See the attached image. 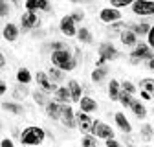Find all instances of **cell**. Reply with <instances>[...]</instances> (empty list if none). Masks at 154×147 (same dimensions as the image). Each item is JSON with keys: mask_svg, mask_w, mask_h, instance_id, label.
<instances>
[{"mask_svg": "<svg viewBox=\"0 0 154 147\" xmlns=\"http://www.w3.org/2000/svg\"><path fill=\"white\" fill-rule=\"evenodd\" d=\"M154 55V50L147 44V42H141V41H138V44L136 46H132V52H130V64L132 66H138L141 61H147V59H150Z\"/></svg>", "mask_w": 154, "mask_h": 147, "instance_id": "3957f363", "label": "cell"}, {"mask_svg": "<svg viewBox=\"0 0 154 147\" xmlns=\"http://www.w3.org/2000/svg\"><path fill=\"white\" fill-rule=\"evenodd\" d=\"M130 9L134 15L140 17H154V0H136Z\"/></svg>", "mask_w": 154, "mask_h": 147, "instance_id": "277c9868", "label": "cell"}, {"mask_svg": "<svg viewBox=\"0 0 154 147\" xmlns=\"http://www.w3.org/2000/svg\"><path fill=\"white\" fill-rule=\"evenodd\" d=\"M6 92H8V83H6L4 79H0V98H2Z\"/></svg>", "mask_w": 154, "mask_h": 147, "instance_id": "ee69618b", "label": "cell"}, {"mask_svg": "<svg viewBox=\"0 0 154 147\" xmlns=\"http://www.w3.org/2000/svg\"><path fill=\"white\" fill-rule=\"evenodd\" d=\"M48 76H50V79H51L53 83H63V79H64V70L57 68L55 64H50V68H48Z\"/></svg>", "mask_w": 154, "mask_h": 147, "instance_id": "83f0119b", "label": "cell"}, {"mask_svg": "<svg viewBox=\"0 0 154 147\" xmlns=\"http://www.w3.org/2000/svg\"><path fill=\"white\" fill-rule=\"evenodd\" d=\"M99 20L105 22V24H110V22H116V20H121V11H119V8H114V6L103 8V9L99 11Z\"/></svg>", "mask_w": 154, "mask_h": 147, "instance_id": "8fae6325", "label": "cell"}, {"mask_svg": "<svg viewBox=\"0 0 154 147\" xmlns=\"http://www.w3.org/2000/svg\"><path fill=\"white\" fill-rule=\"evenodd\" d=\"M140 98H141L143 101H152V96L149 94V92H145V90H141V88H140Z\"/></svg>", "mask_w": 154, "mask_h": 147, "instance_id": "7bdbcfd3", "label": "cell"}, {"mask_svg": "<svg viewBox=\"0 0 154 147\" xmlns=\"http://www.w3.org/2000/svg\"><path fill=\"white\" fill-rule=\"evenodd\" d=\"M97 53L101 55L103 59H106V63H112V61H116V59H119V50L116 48L112 42H108V41H105V42H101L99 44V48H97Z\"/></svg>", "mask_w": 154, "mask_h": 147, "instance_id": "ba28073f", "label": "cell"}, {"mask_svg": "<svg viewBox=\"0 0 154 147\" xmlns=\"http://www.w3.org/2000/svg\"><path fill=\"white\" fill-rule=\"evenodd\" d=\"M121 88H123L125 92H128V94H132V96H134V94H136V92L140 90V88H138L136 85H134L132 81H128V79H125V81H121Z\"/></svg>", "mask_w": 154, "mask_h": 147, "instance_id": "e575fe53", "label": "cell"}, {"mask_svg": "<svg viewBox=\"0 0 154 147\" xmlns=\"http://www.w3.org/2000/svg\"><path fill=\"white\" fill-rule=\"evenodd\" d=\"M94 136H97L99 140H108V138H114V129L105 123V121H99V120H94V125H92V131H90Z\"/></svg>", "mask_w": 154, "mask_h": 147, "instance_id": "5b68a950", "label": "cell"}, {"mask_svg": "<svg viewBox=\"0 0 154 147\" xmlns=\"http://www.w3.org/2000/svg\"><path fill=\"white\" fill-rule=\"evenodd\" d=\"M9 15V4L6 0H0V17H8Z\"/></svg>", "mask_w": 154, "mask_h": 147, "instance_id": "74e56055", "label": "cell"}, {"mask_svg": "<svg viewBox=\"0 0 154 147\" xmlns=\"http://www.w3.org/2000/svg\"><path fill=\"white\" fill-rule=\"evenodd\" d=\"M119 92H121V81L110 79V83H108V98H110V101H118L119 99Z\"/></svg>", "mask_w": 154, "mask_h": 147, "instance_id": "cb8c5ba5", "label": "cell"}, {"mask_svg": "<svg viewBox=\"0 0 154 147\" xmlns=\"http://www.w3.org/2000/svg\"><path fill=\"white\" fill-rule=\"evenodd\" d=\"M138 88L149 92V94L152 96V99H154V77H143V79H140Z\"/></svg>", "mask_w": 154, "mask_h": 147, "instance_id": "f546056e", "label": "cell"}, {"mask_svg": "<svg viewBox=\"0 0 154 147\" xmlns=\"http://www.w3.org/2000/svg\"><path fill=\"white\" fill-rule=\"evenodd\" d=\"M15 142L11 138H4V140H0V147H13Z\"/></svg>", "mask_w": 154, "mask_h": 147, "instance_id": "b9f144b4", "label": "cell"}, {"mask_svg": "<svg viewBox=\"0 0 154 147\" xmlns=\"http://www.w3.org/2000/svg\"><path fill=\"white\" fill-rule=\"evenodd\" d=\"M33 81V74L29 72V68L20 66L17 70V83H22V85H29Z\"/></svg>", "mask_w": 154, "mask_h": 147, "instance_id": "d4e9b609", "label": "cell"}, {"mask_svg": "<svg viewBox=\"0 0 154 147\" xmlns=\"http://www.w3.org/2000/svg\"><path fill=\"white\" fill-rule=\"evenodd\" d=\"M50 59H51V64H55L57 68H61V70H64V72H72V70H75V68H77V63H79L70 48L51 50Z\"/></svg>", "mask_w": 154, "mask_h": 147, "instance_id": "6da1fadb", "label": "cell"}, {"mask_svg": "<svg viewBox=\"0 0 154 147\" xmlns=\"http://www.w3.org/2000/svg\"><path fill=\"white\" fill-rule=\"evenodd\" d=\"M11 4H13L15 8H20V0H11Z\"/></svg>", "mask_w": 154, "mask_h": 147, "instance_id": "f907efd6", "label": "cell"}, {"mask_svg": "<svg viewBox=\"0 0 154 147\" xmlns=\"http://www.w3.org/2000/svg\"><path fill=\"white\" fill-rule=\"evenodd\" d=\"M61 107L63 103H59L57 99H51L44 105V112L51 121H61Z\"/></svg>", "mask_w": 154, "mask_h": 147, "instance_id": "4fadbf2b", "label": "cell"}, {"mask_svg": "<svg viewBox=\"0 0 154 147\" xmlns=\"http://www.w3.org/2000/svg\"><path fill=\"white\" fill-rule=\"evenodd\" d=\"M79 108L85 110V112H88V114H92V112H95V110H97V101H95L94 98H90V96H81V99H79Z\"/></svg>", "mask_w": 154, "mask_h": 147, "instance_id": "ffe728a7", "label": "cell"}, {"mask_svg": "<svg viewBox=\"0 0 154 147\" xmlns=\"http://www.w3.org/2000/svg\"><path fill=\"white\" fill-rule=\"evenodd\" d=\"M61 48H68V44H64L63 41H53L51 42V50H61Z\"/></svg>", "mask_w": 154, "mask_h": 147, "instance_id": "ab89813d", "label": "cell"}, {"mask_svg": "<svg viewBox=\"0 0 154 147\" xmlns=\"http://www.w3.org/2000/svg\"><path fill=\"white\" fill-rule=\"evenodd\" d=\"M41 26V20H38V17H37V11H24L20 15V30L26 33V31H31L35 28Z\"/></svg>", "mask_w": 154, "mask_h": 147, "instance_id": "52a82bcc", "label": "cell"}, {"mask_svg": "<svg viewBox=\"0 0 154 147\" xmlns=\"http://www.w3.org/2000/svg\"><path fill=\"white\" fill-rule=\"evenodd\" d=\"M119 41H121V44H123V46H127V48H132V46H136V44H138L140 37H138L136 33H134L130 28H128V30L125 28V30L119 33Z\"/></svg>", "mask_w": 154, "mask_h": 147, "instance_id": "2e32d148", "label": "cell"}, {"mask_svg": "<svg viewBox=\"0 0 154 147\" xmlns=\"http://www.w3.org/2000/svg\"><path fill=\"white\" fill-rule=\"evenodd\" d=\"M70 17L73 18L75 24H81V22L85 20V11H83V9H73V11L70 13Z\"/></svg>", "mask_w": 154, "mask_h": 147, "instance_id": "8d00e7d4", "label": "cell"}, {"mask_svg": "<svg viewBox=\"0 0 154 147\" xmlns=\"http://www.w3.org/2000/svg\"><path fill=\"white\" fill-rule=\"evenodd\" d=\"M114 120H116V125H118V129H119L123 134H130L132 133V125H130V121L127 120V116L123 112H116L114 114Z\"/></svg>", "mask_w": 154, "mask_h": 147, "instance_id": "ac0fdd59", "label": "cell"}, {"mask_svg": "<svg viewBox=\"0 0 154 147\" xmlns=\"http://www.w3.org/2000/svg\"><path fill=\"white\" fill-rule=\"evenodd\" d=\"M29 96V90H28V85H22V83H18L13 90V99L17 101H24L26 98Z\"/></svg>", "mask_w": 154, "mask_h": 147, "instance_id": "484cf974", "label": "cell"}, {"mask_svg": "<svg viewBox=\"0 0 154 147\" xmlns=\"http://www.w3.org/2000/svg\"><path fill=\"white\" fill-rule=\"evenodd\" d=\"M147 44L154 50V26H150V30H149V33H147Z\"/></svg>", "mask_w": 154, "mask_h": 147, "instance_id": "f35d334b", "label": "cell"}, {"mask_svg": "<svg viewBox=\"0 0 154 147\" xmlns=\"http://www.w3.org/2000/svg\"><path fill=\"white\" fill-rule=\"evenodd\" d=\"M132 101H134V96H132V94H128V92H125V90L121 88V92H119V99H118V103H119L121 107H125V108H130V105H132Z\"/></svg>", "mask_w": 154, "mask_h": 147, "instance_id": "1f68e13d", "label": "cell"}, {"mask_svg": "<svg viewBox=\"0 0 154 147\" xmlns=\"http://www.w3.org/2000/svg\"><path fill=\"white\" fill-rule=\"evenodd\" d=\"M73 55H75V57H77V61H79V59L83 57V52H81L79 48H73Z\"/></svg>", "mask_w": 154, "mask_h": 147, "instance_id": "7dc6e473", "label": "cell"}, {"mask_svg": "<svg viewBox=\"0 0 154 147\" xmlns=\"http://www.w3.org/2000/svg\"><path fill=\"white\" fill-rule=\"evenodd\" d=\"M72 4H83V2H90V0H70Z\"/></svg>", "mask_w": 154, "mask_h": 147, "instance_id": "681fc988", "label": "cell"}, {"mask_svg": "<svg viewBox=\"0 0 154 147\" xmlns=\"http://www.w3.org/2000/svg\"><path fill=\"white\" fill-rule=\"evenodd\" d=\"M75 121H77V129L79 131H83V133H90L92 131V125H94V118L88 114V112H85V110H77L75 112Z\"/></svg>", "mask_w": 154, "mask_h": 147, "instance_id": "30bf717a", "label": "cell"}, {"mask_svg": "<svg viewBox=\"0 0 154 147\" xmlns=\"http://www.w3.org/2000/svg\"><path fill=\"white\" fill-rule=\"evenodd\" d=\"M59 30L66 37H75L77 35V24L73 22V18L70 15H64L61 20H59Z\"/></svg>", "mask_w": 154, "mask_h": 147, "instance_id": "7c38bea8", "label": "cell"}, {"mask_svg": "<svg viewBox=\"0 0 154 147\" xmlns=\"http://www.w3.org/2000/svg\"><path fill=\"white\" fill-rule=\"evenodd\" d=\"M105 145H106V147H119L121 143L116 140V138H108V140H105Z\"/></svg>", "mask_w": 154, "mask_h": 147, "instance_id": "60d3db41", "label": "cell"}, {"mask_svg": "<svg viewBox=\"0 0 154 147\" xmlns=\"http://www.w3.org/2000/svg\"><path fill=\"white\" fill-rule=\"evenodd\" d=\"M0 39H2V30H0Z\"/></svg>", "mask_w": 154, "mask_h": 147, "instance_id": "816d5d0a", "label": "cell"}, {"mask_svg": "<svg viewBox=\"0 0 154 147\" xmlns=\"http://www.w3.org/2000/svg\"><path fill=\"white\" fill-rule=\"evenodd\" d=\"M125 28H127V24L123 22V18H121V20H116V22H110V24H108V31L118 33V35H119Z\"/></svg>", "mask_w": 154, "mask_h": 147, "instance_id": "836d02e7", "label": "cell"}, {"mask_svg": "<svg viewBox=\"0 0 154 147\" xmlns=\"http://www.w3.org/2000/svg\"><path fill=\"white\" fill-rule=\"evenodd\" d=\"M61 123H63L66 129H77L75 110L72 108L70 103H63V107H61Z\"/></svg>", "mask_w": 154, "mask_h": 147, "instance_id": "9c48e42d", "label": "cell"}, {"mask_svg": "<svg viewBox=\"0 0 154 147\" xmlns=\"http://www.w3.org/2000/svg\"><path fill=\"white\" fill-rule=\"evenodd\" d=\"M0 107H2V110H6V112H9L13 116H24L26 114V108L22 107V103H18L17 99L15 101H2Z\"/></svg>", "mask_w": 154, "mask_h": 147, "instance_id": "5bb4252c", "label": "cell"}, {"mask_svg": "<svg viewBox=\"0 0 154 147\" xmlns=\"http://www.w3.org/2000/svg\"><path fill=\"white\" fill-rule=\"evenodd\" d=\"M46 131L42 127H38V125H28L26 129H22V133H20V143L24 145H41L44 140H46Z\"/></svg>", "mask_w": 154, "mask_h": 147, "instance_id": "7a4b0ae2", "label": "cell"}, {"mask_svg": "<svg viewBox=\"0 0 154 147\" xmlns=\"http://www.w3.org/2000/svg\"><path fill=\"white\" fill-rule=\"evenodd\" d=\"M145 64H147V68H149L150 72H154V55H152L150 59H147V61H145Z\"/></svg>", "mask_w": 154, "mask_h": 147, "instance_id": "f6af8a7d", "label": "cell"}, {"mask_svg": "<svg viewBox=\"0 0 154 147\" xmlns=\"http://www.w3.org/2000/svg\"><path fill=\"white\" fill-rule=\"evenodd\" d=\"M0 129H2V125H0Z\"/></svg>", "mask_w": 154, "mask_h": 147, "instance_id": "f5cc1de1", "label": "cell"}, {"mask_svg": "<svg viewBox=\"0 0 154 147\" xmlns=\"http://www.w3.org/2000/svg\"><path fill=\"white\" fill-rule=\"evenodd\" d=\"M130 110H132V114L136 116L138 120H145V118H147V107H145L140 99H134V101H132Z\"/></svg>", "mask_w": 154, "mask_h": 147, "instance_id": "7402d4cb", "label": "cell"}, {"mask_svg": "<svg viewBox=\"0 0 154 147\" xmlns=\"http://www.w3.org/2000/svg\"><path fill=\"white\" fill-rule=\"evenodd\" d=\"M103 64H106V59H103L101 55L97 57V61H95V66H103Z\"/></svg>", "mask_w": 154, "mask_h": 147, "instance_id": "c3c4849f", "label": "cell"}, {"mask_svg": "<svg viewBox=\"0 0 154 147\" xmlns=\"http://www.w3.org/2000/svg\"><path fill=\"white\" fill-rule=\"evenodd\" d=\"M140 138L143 142H150L154 138V127L150 123H143L141 125V129H140Z\"/></svg>", "mask_w": 154, "mask_h": 147, "instance_id": "4dcf8cb0", "label": "cell"}, {"mask_svg": "<svg viewBox=\"0 0 154 147\" xmlns=\"http://www.w3.org/2000/svg\"><path fill=\"white\" fill-rule=\"evenodd\" d=\"M128 28L136 33L138 37H147V33L150 30V24L149 22H136V24H128Z\"/></svg>", "mask_w": 154, "mask_h": 147, "instance_id": "f1b7e54d", "label": "cell"}, {"mask_svg": "<svg viewBox=\"0 0 154 147\" xmlns=\"http://www.w3.org/2000/svg\"><path fill=\"white\" fill-rule=\"evenodd\" d=\"M108 72H110V68L106 66V64H103V66H95L94 70H92V81L95 83V85H99V83H103L105 79H106V76H108Z\"/></svg>", "mask_w": 154, "mask_h": 147, "instance_id": "d6986e66", "label": "cell"}, {"mask_svg": "<svg viewBox=\"0 0 154 147\" xmlns=\"http://www.w3.org/2000/svg\"><path fill=\"white\" fill-rule=\"evenodd\" d=\"M66 86H68V90H70L72 103H79V99H81V96H83V86H81V83L75 81V79H70V81L66 83Z\"/></svg>", "mask_w": 154, "mask_h": 147, "instance_id": "e0dca14e", "label": "cell"}, {"mask_svg": "<svg viewBox=\"0 0 154 147\" xmlns=\"http://www.w3.org/2000/svg\"><path fill=\"white\" fill-rule=\"evenodd\" d=\"M97 142H99V138L94 136L92 133H85V136L81 138V145L83 147H95V145H97Z\"/></svg>", "mask_w": 154, "mask_h": 147, "instance_id": "d6a6232c", "label": "cell"}, {"mask_svg": "<svg viewBox=\"0 0 154 147\" xmlns=\"http://www.w3.org/2000/svg\"><path fill=\"white\" fill-rule=\"evenodd\" d=\"M33 79L37 81V86L41 88V90H44L46 94L50 96V94H53V92L57 90V83H53L51 79H50V76H48V72H37V76H33Z\"/></svg>", "mask_w": 154, "mask_h": 147, "instance_id": "8992f818", "label": "cell"}, {"mask_svg": "<svg viewBox=\"0 0 154 147\" xmlns=\"http://www.w3.org/2000/svg\"><path fill=\"white\" fill-rule=\"evenodd\" d=\"M6 68V57H4V53L0 52V70H4Z\"/></svg>", "mask_w": 154, "mask_h": 147, "instance_id": "bcb514c9", "label": "cell"}, {"mask_svg": "<svg viewBox=\"0 0 154 147\" xmlns=\"http://www.w3.org/2000/svg\"><path fill=\"white\" fill-rule=\"evenodd\" d=\"M20 35V28H18L15 22H8L4 28H2V39H6L8 42H15Z\"/></svg>", "mask_w": 154, "mask_h": 147, "instance_id": "9a60e30c", "label": "cell"}, {"mask_svg": "<svg viewBox=\"0 0 154 147\" xmlns=\"http://www.w3.org/2000/svg\"><path fill=\"white\" fill-rule=\"evenodd\" d=\"M136 0H110V6H114V8H130Z\"/></svg>", "mask_w": 154, "mask_h": 147, "instance_id": "d590c367", "label": "cell"}, {"mask_svg": "<svg viewBox=\"0 0 154 147\" xmlns=\"http://www.w3.org/2000/svg\"><path fill=\"white\" fill-rule=\"evenodd\" d=\"M31 98H33V101H35L38 107H42V108H44V105L50 101V99H48V94H46L44 90H41V88H35V90L31 92Z\"/></svg>", "mask_w": 154, "mask_h": 147, "instance_id": "4316f807", "label": "cell"}, {"mask_svg": "<svg viewBox=\"0 0 154 147\" xmlns=\"http://www.w3.org/2000/svg\"><path fill=\"white\" fill-rule=\"evenodd\" d=\"M77 41H79L81 44H92L94 42V35H92V31L88 30V28H85V26H81V28H77Z\"/></svg>", "mask_w": 154, "mask_h": 147, "instance_id": "603a6c76", "label": "cell"}, {"mask_svg": "<svg viewBox=\"0 0 154 147\" xmlns=\"http://www.w3.org/2000/svg\"><path fill=\"white\" fill-rule=\"evenodd\" d=\"M53 99H57L59 103H72V96L68 86H57V90L53 92Z\"/></svg>", "mask_w": 154, "mask_h": 147, "instance_id": "44dd1931", "label": "cell"}]
</instances>
